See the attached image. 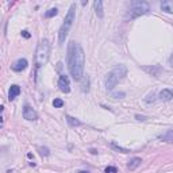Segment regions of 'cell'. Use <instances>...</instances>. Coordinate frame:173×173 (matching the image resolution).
Instances as JSON below:
<instances>
[{
    "instance_id": "cell-1",
    "label": "cell",
    "mask_w": 173,
    "mask_h": 173,
    "mask_svg": "<svg viewBox=\"0 0 173 173\" xmlns=\"http://www.w3.org/2000/svg\"><path fill=\"white\" fill-rule=\"evenodd\" d=\"M67 62L71 75L75 80H81L84 73V64H85V56L84 50L80 43L71 41L68 45V56H67Z\"/></svg>"
},
{
    "instance_id": "cell-2",
    "label": "cell",
    "mask_w": 173,
    "mask_h": 173,
    "mask_svg": "<svg viewBox=\"0 0 173 173\" xmlns=\"http://www.w3.org/2000/svg\"><path fill=\"white\" fill-rule=\"evenodd\" d=\"M126 75H127V68L125 65H116V67L108 73V76H107V81H106L107 89H110V91L114 89L119 81H122L125 79Z\"/></svg>"
},
{
    "instance_id": "cell-3",
    "label": "cell",
    "mask_w": 173,
    "mask_h": 173,
    "mask_svg": "<svg viewBox=\"0 0 173 173\" xmlns=\"http://www.w3.org/2000/svg\"><path fill=\"white\" fill-rule=\"evenodd\" d=\"M50 56V43L47 39H42L37 46L35 50V67L41 68L42 65H45L49 60Z\"/></svg>"
},
{
    "instance_id": "cell-4",
    "label": "cell",
    "mask_w": 173,
    "mask_h": 173,
    "mask_svg": "<svg viewBox=\"0 0 173 173\" xmlns=\"http://www.w3.org/2000/svg\"><path fill=\"white\" fill-rule=\"evenodd\" d=\"M75 10H76V4H72L67 16H65V20H64L62 26H61V28H60V32H58L60 43H64L65 38L68 37V32H69V30H71V27L73 24V20H75Z\"/></svg>"
},
{
    "instance_id": "cell-5",
    "label": "cell",
    "mask_w": 173,
    "mask_h": 173,
    "mask_svg": "<svg viewBox=\"0 0 173 173\" xmlns=\"http://www.w3.org/2000/svg\"><path fill=\"white\" fill-rule=\"evenodd\" d=\"M150 10L149 4L146 2H131L130 3V10L126 14V19H134L141 15L147 14Z\"/></svg>"
},
{
    "instance_id": "cell-6",
    "label": "cell",
    "mask_w": 173,
    "mask_h": 173,
    "mask_svg": "<svg viewBox=\"0 0 173 173\" xmlns=\"http://www.w3.org/2000/svg\"><path fill=\"white\" fill-rule=\"evenodd\" d=\"M58 86L61 89V92L64 93H69L71 92V81H69V77L67 75H62L58 80Z\"/></svg>"
},
{
    "instance_id": "cell-7",
    "label": "cell",
    "mask_w": 173,
    "mask_h": 173,
    "mask_svg": "<svg viewBox=\"0 0 173 173\" xmlns=\"http://www.w3.org/2000/svg\"><path fill=\"white\" fill-rule=\"evenodd\" d=\"M23 118L26 119V121H35V119L38 118V114L35 112V110L32 108V107L26 104L23 107Z\"/></svg>"
},
{
    "instance_id": "cell-8",
    "label": "cell",
    "mask_w": 173,
    "mask_h": 173,
    "mask_svg": "<svg viewBox=\"0 0 173 173\" xmlns=\"http://www.w3.org/2000/svg\"><path fill=\"white\" fill-rule=\"evenodd\" d=\"M27 60H24V58H19L18 61H15L14 65H12V69H14L15 72H22L23 69H26L27 68Z\"/></svg>"
},
{
    "instance_id": "cell-9",
    "label": "cell",
    "mask_w": 173,
    "mask_h": 173,
    "mask_svg": "<svg viewBox=\"0 0 173 173\" xmlns=\"http://www.w3.org/2000/svg\"><path fill=\"white\" fill-rule=\"evenodd\" d=\"M19 93H20V86L19 85H11L10 92H8V100H10V101L14 100Z\"/></svg>"
},
{
    "instance_id": "cell-10",
    "label": "cell",
    "mask_w": 173,
    "mask_h": 173,
    "mask_svg": "<svg viewBox=\"0 0 173 173\" xmlns=\"http://www.w3.org/2000/svg\"><path fill=\"white\" fill-rule=\"evenodd\" d=\"M161 10L168 12V14H173V0H165V2H162Z\"/></svg>"
},
{
    "instance_id": "cell-11",
    "label": "cell",
    "mask_w": 173,
    "mask_h": 173,
    "mask_svg": "<svg viewBox=\"0 0 173 173\" xmlns=\"http://www.w3.org/2000/svg\"><path fill=\"white\" fill-rule=\"evenodd\" d=\"M172 97H173V92L171 89H162L161 92H160V99L164 101H169V100H172Z\"/></svg>"
},
{
    "instance_id": "cell-12",
    "label": "cell",
    "mask_w": 173,
    "mask_h": 173,
    "mask_svg": "<svg viewBox=\"0 0 173 173\" xmlns=\"http://www.w3.org/2000/svg\"><path fill=\"white\" fill-rule=\"evenodd\" d=\"M93 8H95V12H96V15L99 18H103V2L101 0H95Z\"/></svg>"
},
{
    "instance_id": "cell-13",
    "label": "cell",
    "mask_w": 173,
    "mask_h": 173,
    "mask_svg": "<svg viewBox=\"0 0 173 173\" xmlns=\"http://www.w3.org/2000/svg\"><path fill=\"white\" fill-rule=\"evenodd\" d=\"M141 158H138V157H134V158H131L130 161H129V164H127V168H129L130 171H135L137 168L141 165Z\"/></svg>"
},
{
    "instance_id": "cell-14",
    "label": "cell",
    "mask_w": 173,
    "mask_h": 173,
    "mask_svg": "<svg viewBox=\"0 0 173 173\" xmlns=\"http://www.w3.org/2000/svg\"><path fill=\"white\" fill-rule=\"evenodd\" d=\"M161 141H164V142H173V129H171V130H168L166 133H164V134H161L158 137Z\"/></svg>"
},
{
    "instance_id": "cell-15",
    "label": "cell",
    "mask_w": 173,
    "mask_h": 173,
    "mask_svg": "<svg viewBox=\"0 0 173 173\" xmlns=\"http://www.w3.org/2000/svg\"><path fill=\"white\" fill-rule=\"evenodd\" d=\"M145 71L149 72V73H151L153 76H158L160 73L162 72V69L160 68V67H151V68H145Z\"/></svg>"
},
{
    "instance_id": "cell-16",
    "label": "cell",
    "mask_w": 173,
    "mask_h": 173,
    "mask_svg": "<svg viewBox=\"0 0 173 173\" xmlns=\"http://www.w3.org/2000/svg\"><path fill=\"white\" fill-rule=\"evenodd\" d=\"M67 122L69 123V126H72V127H76V126H80L81 125V122L79 121V119H76V118H73V116H67Z\"/></svg>"
},
{
    "instance_id": "cell-17",
    "label": "cell",
    "mask_w": 173,
    "mask_h": 173,
    "mask_svg": "<svg viewBox=\"0 0 173 173\" xmlns=\"http://www.w3.org/2000/svg\"><path fill=\"white\" fill-rule=\"evenodd\" d=\"M57 14H58V10H57V8H50L49 11L45 12V16H46V18H53V16H56Z\"/></svg>"
},
{
    "instance_id": "cell-18",
    "label": "cell",
    "mask_w": 173,
    "mask_h": 173,
    "mask_svg": "<svg viewBox=\"0 0 173 173\" xmlns=\"http://www.w3.org/2000/svg\"><path fill=\"white\" fill-rule=\"evenodd\" d=\"M111 146L114 147L115 150H118V151H121V153H129L130 150H127V149H123V147H121V146H118L116 143H111Z\"/></svg>"
},
{
    "instance_id": "cell-19",
    "label": "cell",
    "mask_w": 173,
    "mask_h": 173,
    "mask_svg": "<svg viewBox=\"0 0 173 173\" xmlns=\"http://www.w3.org/2000/svg\"><path fill=\"white\" fill-rule=\"evenodd\" d=\"M53 106H54L56 108H61V107L64 106V101L61 100V99H54V101H53Z\"/></svg>"
},
{
    "instance_id": "cell-20",
    "label": "cell",
    "mask_w": 173,
    "mask_h": 173,
    "mask_svg": "<svg viewBox=\"0 0 173 173\" xmlns=\"http://www.w3.org/2000/svg\"><path fill=\"white\" fill-rule=\"evenodd\" d=\"M39 150H41L39 153L42 156H49V154H50V151H49L47 147H39Z\"/></svg>"
},
{
    "instance_id": "cell-21",
    "label": "cell",
    "mask_w": 173,
    "mask_h": 173,
    "mask_svg": "<svg viewBox=\"0 0 173 173\" xmlns=\"http://www.w3.org/2000/svg\"><path fill=\"white\" fill-rule=\"evenodd\" d=\"M116 168H114V166H107L106 168V173H116Z\"/></svg>"
},
{
    "instance_id": "cell-22",
    "label": "cell",
    "mask_w": 173,
    "mask_h": 173,
    "mask_svg": "<svg viewBox=\"0 0 173 173\" xmlns=\"http://www.w3.org/2000/svg\"><path fill=\"white\" fill-rule=\"evenodd\" d=\"M22 35L24 37V38H30V34H28V31H26V30L22 31Z\"/></svg>"
},
{
    "instance_id": "cell-23",
    "label": "cell",
    "mask_w": 173,
    "mask_h": 173,
    "mask_svg": "<svg viewBox=\"0 0 173 173\" xmlns=\"http://www.w3.org/2000/svg\"><path fill=\"white\" fill-rule=\"evenodd\" d=\"M169 64L172 65V68H173V54L171 56V58H169Z\"/></svg>"
},
{
    "instance_id": "cell-24",
    "label": "cell",
    "mask_w": 173,
    "mask_h": 173,
    "mask_svg": "<svg viewBox=\"0 0 173 173\" xmlns=\"http://www.w3.org/2000/svg\"><path fill=\"white\" fill-rule=\"evenodd\" d=\"M80 173H88V172H80Z\"/></svg>"
}]
</instances>
